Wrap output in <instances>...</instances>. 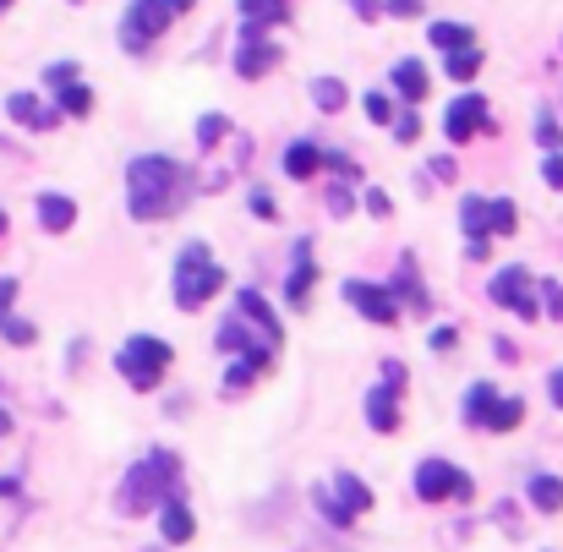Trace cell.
<instances>
[{
    "label": "cell",
    "instance_id": "obj_39",
    "mask_svg": "<svg viewBox=\"0 0 563 552\" xmlns=\"http://www.w3.org/2000/svg\"><path fill=\"white\" fill-rule=\"evenodd\" d=\"M11 301H17V285H11V279H0V317H11Z\"/></svg>",
    "mask_w": 563,
    "mask_h": 552
},
{
    "label": "cell",
    "instance_id": "obj_7",
    "mask_svg": "<svg viewBox=\"0 0 563 552\" xmlns=\"http://www.w3.org/2000/svg\"><path fill=\"white\" fill-rule=\"evenodd\" d=\"M400 389H405V367H400V361H383V383L367 394V421L378 432L400 427Z\"/></svg>",
    "mask_w": 563,
    "mask_h": 552
},
{
    "label": "cell",
    "instance_id": "obj_4",
    "mask_svg": "<svg viewBox=\"0 0 563 552\" xmlns=\"http://www.w3.org/2000/svg\"><path fill=\"white\" fill-rule=\"evenodd\" d=\"M225 290V268L208 257V246H186L181 257H175V301H181L186 312H197V307H208V301Z\"/></svg>",
    "mask_w": 563,
    "mask_h": 552
},
{
    "label": "cell",
    "instance_id": "obj_23",
    "mask_svg": "<svg viewBox=\"0 0 563 552\" xmlns=\"http://www.w3.org/2000/svg\"><path fill=\"white\" fill-rule=\"evenodd\" d=\"M394 88L405 93V104H421V99H427V66H421V61H400V66H394Z\"/></svg>",
    "mask_w": 563,
    "mask_h": 552
},
{
    "label": "cell",
    "instance_id": "obj_22",
    "mask_svg": "<svg viewBox=\"0 0 563 552\" xmlns=\"http://www.w3.org/2000/svg\"><path fill=\"white\" fill-rule=\"evenodd\" d=\"M323 170V154L312 143H290L285 148V175L290 181H307V175H318Z\"/></svg>",
    "mask_w": 563,
    "mask_h": 552
},
{
    "label": "cell",
    "instance_id": "obj_37",
    "mask_svg": "<svg viewBox=\"0 0 563 552\" xmlns=\"http://www.w3.org/2000/svg\"><path fill=\"white\" fill-rule=\"evenodd\" d=\"M44 77H50L55 88H66V82H77V66H66V61H61V66H50V72H44Z\"/></svg>",
    "mask_w": 563,
    "mask_h": 552
},
{
    "label": "cell",
    "instance_id": "obj_5",
    "mask_svg": "<svg viewBox=\"0 0 563 552\" xmlns=\"http://www.w3.org/2000/svg\"><path fill=\"white\" fill-rule=\"evenodd\" d=\"M181 11H192V0H132L126 6V17H121V44L126 50H148V44L159 39L164 28H170Z\"/></svg>",
    "mask_w": 563,
    "mask_h": 552
},
{
    "label": "cell",
    "instance_id": "obj_2",
    "mask_svg": "<svg viewBox=\"0 0 563 552\" xmlns=\"http://www.w3.org/2000/svg\"><path fill=\"white\" fill-rule=\"evenodd\" d=\"M175 476H181V465H175V454H148L143 465H132L121 481V514H148L159 509L164 498H170Z\"/></svg>",
    "mask_w": 563,
    "mask_h": 552
},
{
    "label": "cell",
    "instance_id": "obj_29",
    "mask_svg": "<svg viewBox=\"0 0 563 552\" xmlns=\"http://www.w3.org/2000/svg\"><path fill=\"white\" fill-rule=\"evenodd\" d=\"M93 110V93L82 88V82H66L61 88V115H88Z\"/></svg>",
    "mask_w": 563,
    "mask_h": 552
},
{
    "label": "cell",
    "instance_id": "obj_34",
    "mask_svg": "<svg viewBox=\"0 0 563 552\" xmlns=\"http://www.w3.org/2000/svg\"><path fill=\"white\" fill-rule=\"evenodd\" d=\"M542 181L563 192V154H547V164H542Z\"/></svg>",
    "mask_w": 563,
    "mask_h": 552
},
{
    "label": "cell",
    "instance_id": "obj_43",
    "mask_svg": "<svg viewBox=\"0 0 563 552\" xmlns=\"http://www.w3.org/2000/svg\"><path fill=\"white\" fill-rule=\"evenodd\" d=\"M389 11H400V17H410V11H416V0H389Z\"/></svg>",
    "mask_w": 563,
    "mask_h": 552
},
{
    "label": "cell",
    "instance_id": "obj_19",
    "mask_svg": "<svg viewBox=\"0 0 563 552\" xmlns=\"http://www.w3.org/2000/svg\"><path fill=\"white\" fill-rule=\"evenodd\" d=\"M241 17H246V28H285L290 22V11H285V0H241Z\"/></svg>",
    "mask_w": 563,
    "mask_h": 552
},
{
    "label": "cell",
    "instance_id": "obj_46",
    "mask_svg": "<svg viewBox=\"0 0 563 552\" xmlns=\"http://www.w3.org/2000/svg\"><path fill=\"white\" fill-rule=\"evenodd\" d=\"M6 6H11V0H0V11H6Z\"/></svg>",
    "mask_w": 563,
    "mask_h": 552
},
{
    "label": "cell",
    "instance_id": "obj_28",
    "mask_svg": "<svg viewBox=\"0 0 563 552\" xmlns=\"http://www.w3.org/2000/svg\"><path fill=\"white\" fill-rule=\"evenodd\" d=\"M219 345H225V350H241V356H246V350H257L241 317H225V328H219ZM268 350H274V345H268Z\"/></svg>",
    "mask_w": 563,
    "mask_h": 552
},
{
    "label": "cell",
    "instance_id": "obj_1",
    "mask_svg": "<svg viewBox=\"0 0 563 552\" xmlns=\"http://www.w3.org/2000/svg\"><path fill=\"white\" fill-rule=\"evenodd\" d=\"M181 192H186V175L175 159H159V154H143L126 164V203H132V219H164L181 208Z\"/></svg>",
    "mask_w": 563,
    "mask_h": 552
},
{
    "label": "cell",
    "instance_id": "obj_26",
    "mask_svg": "<svg viewBox=\"0 0 563 552\" xmlns=\"http://www.w3.org/2000/svg\"><path fill=\"white\" fill-rule=\"evenodd\" d=\"M427 33H432V44H438V50H465V44H476L465 22H432Z\"/></svg>",
    "mask_w": 563,
    "mask_h": 552
},
{
    "label": "cell",
    "instance_id": "obj_33",
    "mask_svg": "<svg viewBox=\"0 0 563 552\" xmlns=\"http://www.w3.org/2000/svg\"><path fill=\"white\" fill-rule=\"evenodd\" d=\"M225 137V115H203L197 121V143H219Z\"/></svg>",
    "mask_w": 563,
    "mask_h": 552
},
{
    "label": "cell",
    "instance_id": "obj_12",
    "mask_svg": "<svg viewBox=\"0 0 563 552\" xmlns=\"http://www.w3.org/2000/svg\"><path fill=\"white\" fill-rule=\"evenodd\" d=\"M312 285H318V257H312V241H296V257H290V274H285V301L290 307H307Z\"/></svg>",
    "mask_w": 563,
    "mask_h": 552
},
{
    "label": "cell",
    "instance_id": "obj_13",
    "mask_svg": "<svg viewBox=\"0 0 563 552\" xmlns=\"http://www.w3.org/2000/svg\"><path fill=\"white\" fill-rule=\"evenodd\" d=\"M487 99L482 93H465V99H454L449 104V121H443V132L454 137V143H465V137H476V132H487Z\"/></svg>",
    "mask_w": 563,
    "mask_h": 552
},
{
    "label": "cell",
    "instance_id": "obj_15",
    "mask_svg": "<svg viewBox=\"0 0 563 552\" xmlns=\"http://www.w3.org/2000/svg\"><path fill=\"white\" fill-rule=\"evenodd\" d=\"M39 225L50 230V236L72 230V225H77V203H72V197H61V192H44V197H39Z\"/></svg>",
    "mask_w": 563,
    "mask_h": 552
},
{
    "label": "cell",
    "instance_id": "obj_32",
    "mask_svg": "<svg viewBox=\"0 0 563 552\" xmlns=\"http://www.w3.org/2000/svg\"><path fill=\"white\" fill-rule=\"evenodd\" d=\"M536 290H542V307L563 323V285H558V279H547V285H536Z\"/></svg>",
    "mask_w": 563,
    "mask_h": 552
},
{
    "label": "cell",
    "instance_id": "obj_20",
    "mask_svg": "<svg viewBox=\"0 0 563 552\" xmlns=\"http://www.w3.org/2000/svg\"><path fill=\"white\" fill-rule=\"evenodd\" d=\"M159 525H164V542H175V547H181V542H192V509H186V503L181 498H164L159 503Z\"/></svg>",
    "mask_w": 563,
    "mask_h": 552
},
{
    "label": "cell",
    "instance_id": "obj_11",
    "mask_svg": "<svg viewBox=\"0 0 563 552\" xmlns=\"http://www.w3.org/2000/svg\"><path fill=\"white\" fill-rule=\"evenodd\" d=\"M279 61H285V50L268 44L263 28H241V50H236V72L241 77H263V72H274Z\"/></svg>",
    "mask_w": 563,
    "mask_h": 552
},
{
    "label": "cell",
    "instance_id": "obj_36",
    "mask_svg": "<svg viewBox=\"0 0 563 552\" xmlns=\"http://www.w3.org/2000/svg\"><path fill=\"white\" fill-rule=\"evenodd\" d=\"M394 132H400V143H416L421 121H416V115H400V121H394Z\"/></svg>",
    "mask_w": 563,
    "mask_h": 552
},
{
    "label": "cell",
    "instance_id": "obj_24",
    "mask_svg": "<svg viewBox=\"0 0 563 552\" xmlns=\"http://www.w3.org/2000/svg\"><path fill=\"white\" fill-rule=\"evenodd\" d=\"M389 296H394V301H410V307H416V312H427V290L416 285V263H410V257L400 263V279H394V285H389Z\"/></svg>",
    "mask_w": 563,
    "mask_h": 552
},
{
    "label": "cell",
    "instance_id": "obj_30",
    "mask_svg": "<svg viewBox=\"0 0 563 552\" xmlns=\"http://www.w3.org/2000/svg\"><path fill=\"white\" fill-rule=\"evenodd\" d=\"M312 99H318V110H339V104H345V82L318 77V82H312Z\"/></svg>",
    "mask_w": 563,
    "mask_h": 552
},
{
    "label": "cell",
    "instance_id": "obj_16",
    "mask_svg": "<svg viewBox=\"0 0 563 552\" xmlns=\"http://www.w3.org/2000/svg\"><path fill=\"white\" fill-rule=\"evenodd\" d=\"M241 317H246V323H257L263 345H279V317L268 312V301L257 296V290H241Z\"/></svg>",
    "mask_w": 563,
    "mask_h": 552
},
{
    "label": "cell",
    "instance_id": "obj_38",
    "mask_svg": "<svg viewBox=\"0 0 563 552\" xmlns=\"http://www.w3.org/2000/svg\"><path fill=\"white\" fill-rule=\"evenodd\" d=\"M536 137H542V148H553L558 143V121H547L542 115V121H536Z\"/></svg>",
    "mask_w": 563,
    "mask_h": 552
},
{
    "label": "cell",
    "instance_id": "obj_21",
    "mask_svg": "<svg viewBox=\"0 0 563 552\" xmlns=\"http://www.w3.org/2000/svg\"><path fill=\"white\" fill-rule=\"evenodd\" d=\"M268 372V345H257V350H246V356H236V367H230V389H252L257 378Z\"/></svg>",
    "mask_w": 563,
    "mask_h": 552
},
{
    "label": "cell",
    "instance_id": "obj_25",
    "mask_svg": "<svg viewBox=\"0 0 563 552\" xmlns=\"http://www.w3.org/2000/svg\"><path fill=\"white\" fill-rule=\"evenodd\" d=\"M531 503H536L542 514H558V509H563V481H558V476H536V481H531Z\"/></svg>",
    "mask_w": 563,
    "mask_h": 552
},
{
    "label": "cell",
    "instance_id": "obj_45",
    "mask_svg": "<svg viewBox=\"0 0 563 552\" xmlns=\"http://www.w3.org/2000/svg\"><path fill=\"white\" fill-rule=\"evenodd\" d=\"M0 236H6V214H0Z\"/></svg>",
    "mask_w": 563,
    "mask_h": 552
},
{
    "label": "cell",
    "instance_id": "obj_8",
    "mask_svg": "<svg viewBox=\"0 0 563 552\" xmlns=\"http://www.w3.org/2000/svg\"><path fill=\"white\" fill-rule=\"evenodd\" d=\"M416 492L427 503H443V498H471V476L454 471L449 460H421L416 465Z\"/></svg>",
    "mask_w": 563,
    "mask_h": 552
},
{
    "label": "cell",
    "instance_id": "obj_31",
    "mask_svg": "<svg viewBox=\"0 0 563 552\" xmlns=\"http://www.w3.org/2000/svg\"><path fill=\"white\" fill-rule=\"evenodd\" d=\"M367 115H372V121H394V99H389V93H367Z\"/></svg>",
    "mask_w": 563,
    "mask_h": 552
},
{
    "label": "cell",
    "instance_id": "obj_3",
    "mask_svg": "<svg viewBox=\"0 0 563 552\" xmlns=\"http://www.w3.org/2000/svg\"><path fill=\"white\" fill-rule=\"evenodd\" d=\"M460 225H465V252L482 263V257L492 252V236H514L520 214H514V203H503V197H465Z\"/></svg>",
    "mask_w": 563,
    "mask_h": 552
},
{
    "label": "cell",
    "instance_id": "obj_41",
    "mask_svg": "<svg viewBox=\"0 0 563 552\" xmlns=\"http://www.w3.org/2000/svg\"><path fill=\"white\" fill-rule=\"evenodd\" d=\"M432 175H438V181H454V159H432Z\"/></svg>",
    "mask_w": 563,
    "mask_h": 552
},
{
    "label": "cell",
    "instance_id": "obj_17",
    "mask_svg": "<svg viewBox=\"0 0 563 552\" xmlns=\"http://www.w3.org/2000/svg\"><path fill=\"white\" fill-rule=\"evenodd\" d=\"M334 503H339V514H345V520H356L361 509H372V492L361 487L350 471H339V476H334Z\"/></svg>",
    "mask_w": 563,
    "mask_h": 552
},
{
    "label": "cell",
    "instance_id": "obj_10",
    "mask_svg": "<svg viewBox=\"0 0 563 552\" xmlns=\"http://www.w3.org/2000/svg\"><path fill=\"white\" fill-rule=\"evenodd\" d=\"M345 301L356 307L367 323H394L400 317V301L389 296V285H367V279H350L345 285Z\"/></svg>",
    "mask_w": 563,
    "mask_h": 552
},
{
    "label": "cell",
    "instance_id": "obj_27",
    "mask_svg": "<svg viewBox=\"0 0 563 552\" xmlns=\"http://www.w3.org/2000/svg\"><path fill=\"white\" fill-rule=\"evenodd\" d=\"M476 72H482V50H476V44H465V50H449V77H454V82H471Z\"/></svg>",
    "mask_w": 563,
    "mask_h": 552
},
{
    "label": "cell",
    "instance_id": "obj_35",
    "mask_svg": "<svg viewBox=\"0 0 563 552\" xmlns=\"http://www.w3.org/2000/svg\"><path fill=\"white\" fill-rule=\"evenodd\" d=\"M252 214H257V219H279L274 197H268V192H252Z\"/></svg>",
    "mask_w": 563,
    "mask_h": 552
},
{
    "label": "cell",
    "instance_id": "obj_40",
    "mask_svg": "<svg viewBox=\"0 0 563 552\" xmlns=\"http://www.w3.org/2000/svg\"><path fill=\"white\" fill-rule=\"evenodd\" d=\"M367 214L389 219V197H383V192H367Z\"/></svg>",
    "mask_w": 563,
    "mask_h": 552
},
{
    "label": "cell",
    "instance_id": "obj_42",
    "mask_svg": "<svg viewBox=\"0 0 563 552\" xmlns=\"http://www.w3.org/2000/svg\"><path fill=\"white\" fill-rule=\"evenodd\" d=\"M547 394H553V405H558V410H563V367H558V372H553V383H547Z\"/></svg>",
    "mask_w": 563,
    "mask_h": 552
},
{
    "label": "cell",
    "instance_id": "obj_18",
    "mask_svg": "<svg viewBox=\"0 0 563 552\" xmlns=\"http://www.w3.org/2000/svg\"><path fill=\"white\" fill-rule=\"evenodd\" d=\"M6 110H11V121L17 126H33V132H44V126H55V110H44L33 93H11L6 99Z\"/></svg>",
    "mask_w": 563,
    "mask_h": 552
},
{
    "label": "cell",
    "instance_id": "obj_9",
    "mask_svg": "<svg viewBox=\"0 0 563 552\" xmlns=\"http://www.w3.org/2000/svg\"><path fill=\"white\" fill-rule=\"evenodd\" d=\"M492 301L531 323V317H536V285H531V274H525L520 263H514V268H498V274H492Z\"/></svg>",
    "mask_w": 563,
    "mask_h": 552
},
{
    "label": "cell",
    "instance_id": "obj_6",
    "mask_svg": "<svg viewBox=\"0 0 563 552\" xmlns=\"http://www.w3.org/2000/svg\"><path fill=\"white\" fill-rule=\"evenodd\" d=\"M115 367H121V378L132 383V389H154L164 372H170V345L154 334H132L121 345V356H115Z\"/></svg>",
    "mask_w": 563,
    "mask_h": 552
},
{
    "label": "cell",
    "instance_id": "obj_14",
    "mask_svg": "<svg viewBox=\"0 0 563 552\" xmlns=\"http://www.w3.org/2000/svg\"><path fill=\"white\" fill-rule=\"evenodd\" d=\"M498 410H503V399L492 383H471V394H465V421H476V427H492L498 432Z\"/></svg>",
    "mask_w": 563,
    "mask_h": 552
},
{
    "label": "cell",
    "instance_id": "obj_44",
    "mask_svg": "<svg viewBox=\"0 0 563 552\" xmlns=\"http://www.w3.org/2000/svg\"><path fill=\"white\" fill-rule=\"evenodd\" d=\"M6 432H11V416H6V410H0V438H6Z\"/></svg>",
    "mask_w": 563,
    "mask_h": 552
}]
</instances>
